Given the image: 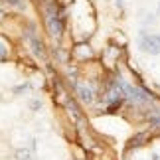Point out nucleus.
<instances>
[{"label":"nucleus","mask_w":160,"mask_h":160,"mask_svg":"<svg viewBox=\"0 0 160 160\" xmlns=\"http://www.w3.org/2000/svg\"><path fill=\"white\" fill-rule=\"evenodd\" d=\"M4 55H6V48L0 46V58H4Z\"/></svg>","instance_id":"obj_14"},{"label":"nucleus","mask_w":160,"mask_h":160,"mask_svg":"<svg viewBox=\"0 0 160 160\" xmlns=\"http://www.w3.org/2000/svg\"><path fill=\"white\" fill-rule=\"evenodd\" d=\"M154 22H156L154 14H146V18H142V24H144V26H148V24H154Z\"/></svg>","instance_id":"obj_11"},{"label":"nucleus","mask_w":160,"mask_h":160,"mask_svg":"<svg viewBox=\"0 0 160 160\" xmlns=\"http://www.w3.org/2000/svg\"><path fill=\"white\" fill-rule=\"evenodd\" d=\"M73 87H75V93L79 95V99H81L85 105L93 103L95 93H93V89H91V87H87V85H73Z\"/></svg>","instance_id":"obj_5"},{"label":"nucleus","mask_w":160,"mask_h":160,"mask_svg":"<svg viewBox=\"0 0 160 160\" xmlns=\"http://www.w3.org/2000/svg\"><path fill=\"white\" fill-rule=\"evenodd\" d=\"M65 26V16L63 12L58 8V2H48L46 4V28L50 36L53 38H61Z\"/></svg>","instance_id":"obj_1"},{"label":"nucleus","mask_w":160,"mask_h":160,"mask_svg":"<svg viewBox=\"0 0 160 160\" xmlns=\"http://www.w3.org/2000/svg\"><path fill=\"white\" fill-rule=\"evenodd\" d=\"M36 158V140H32L30 148H18L16 150V160H34Z\"/></svg>","instance_id":"obj_6"},{"label":"nucleus","mask_w":160,"mask_h":160,"mask_svg":"<svg viewBox=\"0 0 160 160\" xmlns=\"http://www.w3.org/2000/svg\"><path fill=\"white\" fill-rule=\"evenodd\" d=\"M4 2L10 4V6H14V8H20V10L26 8V2H24V0H4Z\"/></svg>","instance_id":"obj_9"},{"label":"nucleus","mask_w":160,"mask_h":160,"mask_svg":"<svg viewBox=\"0 0 160 160\" xmlns=\"http://www.w3.org/2000/svg\"><path fill=\"white\" fill-rule=\"evenodd\" d=\"M65 105H67V109H69V111H71L73 115L77 117V119H81V113H79V109H77V105H75V103H73L71 99H67V103H65Z\"/></svg>","instance_id":"obj_8"},{"label":"nucleus","mask_w":160,"mask_h":160,"mask_svg":"<svg viewBox=\"0 0 160 160\" xmlns=\"http://www.w3.org/2000/svg\"><path fill=\"white\" fill-rule=\"evenodd\" d=\"M28 42H30V46H32L34 55H38V58L44 59V58H46V46H44V42L38 40V36L34 34V26H30V32H28Z\"/></svg>","instance_id":"obj_3"},{"label":"nucleus","mask_w":160,"mask_h":160,"mask_svg":"<svg viewBox=\"0 0 160 160\" xmlns=\"http://www.w3.org/2000/svg\"><path fill=\"white\" fill-rule=\"evenodd\" d=\"M4 16H6V14H4V10H0V22L4 20Z\"/></svg>","instance_id":"obj_15"},{"label":"nucleus","mask_w":160,"mask_h":160,"mask_svg":"<svg viewBox=\"0 0 160 160\" xmlns=\"http://www.w3.org/2000/svg\"><path fill=\"white\" fill-rule=\"evenodd\" d=\"M148 140H150V132H148V131H140V132H137L131 140H128L127 148H128V150H132V148H140V146H144L146 142H148Z\"/></svg>","instance_id":"obj_4"},{"label":"nucleus","mask_w":160,"mask_h":160,"mask_svg":"<svg viewBox=\"0 0 160 160\" xmlns=\"http://www.w3.org/2000/svg\"><path fill=\"white\" fill-rule=\"evenodd\" d=\"M30 107H32L34 111H38V109L42 107V103H40V101H32V103H30Z\"/></svg>","instance_id":"obj_12"},{"label":"nucleus","mask_w":160,"mask_h":160,"mask_svg":"<svg viewBox=\"0 0 160 160\" xmlns=\"http://www.w3.org/2000/svg\"><path fill=\"white\" fill-rule=\"evenodd\" d=\"M158 16H160V2H158Z\"/></svg>","instance_id":"obj_16"},{"label":"nucleus","mask_w":160,"mask_h":160,"mask_svg":"<svg viewBox=\"0 0 160 160\" xmlns=\"http://www.w3.org/2000/svg\"><path fill=\"white\" fill-rule=\"evenodd\" d=\"M117 2V6H119V8H122V6H125V0H115Z\"/></svg>","instance_id":"obj_13"},{"label":"nucleus","mask_w":160,"mask_h":160,"mask_svg":"<svg viewBox=\"0 0 160 160\" xmlns=\"http://www.w3.org/2000/svg\"><path fill=\"white\" fill-rule=\"evenodd\" d=\"M91 55H93V50L87 44H77L73 48V58L77 59H85V58H91Z\"/></svg>","instance_id":"obj_7"},{"label":"nucleus","mask_w":160,"mask_h":160,"mask_svg":"<svg viewBox=\"0 0 160 160\" xmlns=\"http://www.w3.org/2000/svg\"><path fill=\"white\" fill-rule=\"evenodd\" d=\"M137 42H138L140 52L150 53V55H158L160 53V34H148L146 30H140Z\"/></svg>","instance_id":"obj_2"},{"label":"nucleus","mask_w":160,"mask_h":160,"mask_svg":"<svg viewBox=\"0 0 160 160\" xmlns=\"http://www.w3.org/2000/svg\"><path fill=\"white\" fill-rule=\"evenodd\" d=\"M30 87H32V85L26 81V83H22V85H18V87H14V93H16V95H20V93H24V91L30 89Z\"/></svg>","instance_id":"obj_10"}]
</instances>
